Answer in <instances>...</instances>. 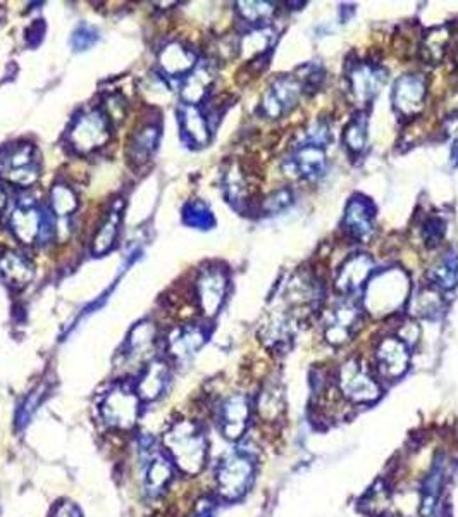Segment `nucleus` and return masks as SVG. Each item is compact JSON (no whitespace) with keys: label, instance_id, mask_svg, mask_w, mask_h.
Masks as SVG:
<instances>
[{"label":"nucleus","instance_id":"72a5a7b5","mask_svg":"<svg viewBox=\"0 0 458 517\" xmlns=\"http://www.w3.org/2000/svg\"><path fill=\"white\" fill-rule=\"evenodd\" d=\"M43 390H36L33 391L32 395L23 402V405L18 409V414H16V426L21 429L28 424V421L32 420L34 411L40 407L42 404V398H43Z\"/></svg>","mask_w":458,"mask_h":517},{"label":"nucleus","instance_id":"f704fd0d","mask_svg":"<svg viewBox=\"0 0 458 517\" xmlns=\"http://www.w3.org/2000/svg\"><path fill=\"white\" fill-rule=\"evenodd\" d=\"M272 11L274 7H271V4H265V2H241L240 4V12L250 23H259L262 19L269 18Z\"/></svg>","mask_w":458,"mask_h":517},{"label":"nucleus","instance_id":"ddd939ff","mask_svg":"<svg viewBox=\"0 0 458 517\" xmlns=\"http://www.w3.org/2000/svg\"><path fill=\"white\" fill-rule=\"evenodd\" d=\"M383 73H379V69L372 67V66H357L352 73H350V90L354 98L365 104L370 98L374 97L381 85H383Z\"/></svg>","mask_w":458,"mask_h":517},{"label":"nucleus","instance_id":"58836bf2","mask_svg":"<svg viewBox=\"0 0 458 517\" xmlns=\"http://www.w3.org/2000/svg\"><path fill=\"white\" fill-rule=\"evenodd\" d=\"M212 514H214V505H212V502L203 500V502H198V505H196L194 514L190 517H212Z\"/></svg>","mask_w":458,"mask_h":517},{"label":"nucleus","instance_id":"e433bc0d","mask_svg":"<svg viewBox=\"0 0 458 517\" xmlns=\"http://www.w3.org/2000/svg\"><path fill=\"white\" fill-rule=\"evenodd\" d=\"M363 143H365V125L360 120H355L347 128V145L354 150H362Z\"/></svg>","mask_w":458,"mask_h":517},{"label":"nucleus","instance_id":"b1692460","mask_svg":"<svg viewBox=\"0 0 458 517\" xmlns=\"http://www.w3.org/2000/svg\"><path fill=\"white\" fill-rule=\"evenodd\" d=\"M347 225H348V231L357 238H363L365 235L370 233V229H372V214L369 211V205L363 200H354L348 205Z\"/></svg>","mask_w":458,"mask_h":517},{"label":"nucleus","instance_id":"5701e85b","mask_svg":"<svg viewBox=\"0 0 458 517\" xmlns=\"http://www.w3.org/2000/svg\"><path fill=\"white\" fill-rule=\"evenodd\" d=\"M324 152L319 145H305L296 152L294 167L305 178H316L324 169Z\"/></svg>","mask_w":458,"mask_h":517},{"label":"nucleus","instance_id":"bb28decb","mask_svg":"<svg viewBox=\"0 0 458 517\" xmlns=\"http://www.w3.org/2000/svg\"><path fill=\"white\" fill-rule=\"evenodd\" d=\"M183 128L190 135V138L202 145L209 138V129H207V121L205 118L198 112L195 105H188L183 111Z\"/></svg>","mask_w":458,"mask_h":517},{"label":"nucleus","instance_id":"4468645a","mask_svg":"<svg viewBox=\"0 0 458 517\" xmlns=\"http://www.w3.org/2000/svg\"><path fill=\"white\" fill-rule=\"evenodd\" d=\"M43 225V216L33 205H21L14 211L11 218V229L14 236L23 243H33L40 238Z\"/></svg>","mask_w":458,"mask_h":517},{"label":"nucleus","instance_id":"c756f323","mask_svg":"<svg viewBox=\"0 0 458 517\" xmlns=\"http://www.w3.org/2000/svg\"><path fill=\"white\" fill-rule=\"evenodd\" d=\"M259 414L263 421H274L279 418L283 411V398L278 388H265L259 400Z\"/></svg>","mask_w":458,"mask_h":517},{"label":"nucleus","instance_id":"6ab92c4d","mask_svg":"<svg viewBox=\"0 0 458 517\" xmlns=\"http://www.w3.org/2000/svg\"><path fill=\"white\" fill-rule=\"evenodd\" d=\"M445 469H447L445 457H438L425 478L424 486H423V514L425 517L434 513V507L439 500L441 488L445 482Z\"/></svg>","mask_w":458,"mask_h":517},{"label":"nucleus","instance_id":"f3484780","mask_svg":"<svg viewBox=\"0 0 458 517\" xmlns=\"http://www.w3.org/2000/svg\"><path fill=\"white\" fill-rule=\"evenodd\" d=\"M424 98V83L417 76H405L398 81L394 89V105L403 114H412L417 111Z\"/></svg>","mask_w":458,"mask_h":517},{"label":"nucleus","instance_id":"a211bd4d","mask_svg":"<svg viewBox=\"0 0 458 517\" xmlns=\"http://www.w3.org/2000/svg\"><path fill=\"white\" fill-rule=\"evenodd\" d=\"M203 342H205V335L200 328H195V326L181 328V329H176L169 336V352L176 359L183 360L194 356Z\"/></svg>","mask_w":458,"mask_h":517},{"label":"nucleus","instance_id":"4c0bfd02","mask_svg":"<svg viewBox=\"0 0 458 517\" xmlns=\"http://www.w3.org/2000/svg\"><path fill=\"white\" fill-rule=\"evenodd\" d=\"M50 517H83V514H81L78 505H74L71 502H61L56 505Z\"/></svg>","mask_w":458,"mask_h":517},{"label":"nucleus","instance_id":"f03ea898","mask_svg":"<svg viewBox=\"0 0 458 517\" xmlns=\"http://www.w3.org/2000/svg\"><path fill=\"white\" fill-rule=\"evenodd\" d=\"M256 462L250 453L243 451L231 452L219 462L216 473L218 493L225 500L241 498L254 483Z\"/></svg>","mask_w":458,"mask_h":517},{"label":"nucleus","instance_id":"2f4dec72","mask_svg":"<svg viewBox=\"0 0 458 517\" xmlns=\"http://www.w3.org/2000/svg\"><path fill=\"white\" fill-rule=\"evenodd\" d=\"M441 309V298L436 291L432 290H423L416 298H414V304H412V311L416 316H421V318H434Z\"/></svg>","mask_w":458,"mask_h":517},{"label":"nucleus","instance_id":"a19ab883","mask_svg":"<svg viewBox=\"0 0 458 517\" xmlns=\"http://www.w3.org/2000/svg\"><path fill=\"white\" fill-rule=\"evenodd\" d=\"M439 517H450V513L448 511H445V507L441 509V513H439Z\"/></svg>","mask_w":458,"mask_h":517},{"label":"nucleus","instance_id":"dca6fc26","mask_svg":"<svg viewBox=\"0 0 458 517\" xmlns=\"http://www.w3.org/2000/svg\"><path fill=\"white\" fill-rule=\"evenodd\" d=\"M0 278L14 289H21L33 278V266L28 258L18 252L0 256Z\"/></svg>","mask_w":458,"mask_h":517},{"label":"nucleus","instance_id":"0eeeda50","mask_svg":"<svg viewBox=\"0 0 458 517\" xmlns=\"http://www.w3.org/2000/svg\"><path fill=\"white\" fill-rule=\"evenodd\" d=\"M374 360H376V369L383 378L398 380L408 369V362H410L408 347L400 338L386 336L376 345Z\"/></svg>","mask_w":458,"mask_h":517},{"label":"nucleus","instance_id":"f8f14e48","mask_svg":"<svg viewBox=\"0 0 458 517\" xmlns=\"http://www.w3.org/2000/svg\"><path fill=\"white\" fill-rule=\"evenodd\" d=\"M167 382H169V366L164 360L150 362L136 383V393L140 400H147V402L157 400L167 387Z\"/></svg>","mask_w":458,"mask_h":517},{"label":"nucleus","instance_id":"7ed1b4c3","mask_svg":"<svg viewBox=\"0 0 458 517\" xmlns=\"http://www.w3.org/2000/svg\"><path fill=\"white\" fill-rule=\"evenodd\" d=\"M98 409L107 426L128 431L136 426L140 414V397L136 390L119 385L105 393Z\"/></svg>","mask_w":458,"mask_h":517},{"label":"nucleus","instance_id":"f257e3e1","mask_svg":"<svg viewBox=\"0 0 458 517\" xmlns=\"http://www.w3.org/2000/svg\"><path fill=\"white\" fill-rule=\"evenodd\" d=\"M164 447L172 464L185 475L195 476L207 462V438L195 421H176L164 433Z\"/></svg>","mask_w":458,"mask_h":517},{"label":"nucleus","instance_id":"412c9836","mask_svg":"<svg viewBox=\"0 0 458 517\" xmlns=\"http://www.w3.org/2000/svg\"><path fill=\"white\" fill-rule=\"evenodd\" d=\"M161 66L167 74H183L195 65V56L181 43H169L161 52Z\"/></svg>","mask_w":458,"mask_h":517},{"label":"nucleus","instance_id":"20e7f679","mask_svg":"<svg viewBox=\"0 0 458 517\" xmlns=\"http://www.w3.org/2000/svg\"><path fill=\"white\" fill-rule=\"evenodd\" d=\"M36 150L30 143L12 145L0 154V176L18 187H30L38 180Z\"/></svg>","mask_w":458,"mask_h":517},{"label":"nucleus","instance_id":"423d86ee","mask_svg":"<svg viewBox=\"0 0 458 517\" xmlns=\"http://www.w3.org/2000/svg\"><path fill=\"white\" fill-rule=\"evenodd\" d=\"M109 138V120L105 114L92 111L81 116L69 133V140L80 152H90L102 147Z\"/></svg>","mask_w":458,"mask_h":517},{"label":"nucleus","instance_id":"9d476101","mask_svg":"<svg viewBox=\"0 0 458 517\" xmlns=\"http://www.w3.org/2000/svg\"><path fill=\"white\" fill-rule=\"evenodd\" d=\"M226 291V278L218 269L205 271L196 282V297L200 302V309L205 316H214L225 298Z\"/></svg>","mask_w":458,"mask_h":517},{"label":"nucleus","instance_id":"39448f33","mask_svg":"<svg viewBox=\"0 0 458 517\" xmlns=\"http://www.w3.org/2000/svg\"><path fill=\"white\" fill-rule=\"evenodd\" d=\"M338 387L345 398L354 404H370L381 395V388L376 378L359 360H348L340 367Z\"/></svg>","mask_w":458,"mask_h":517},{"label":"nucleus","instance_id":"2eb2a0df","mask_svg":"<svg viewBox=\"0 0 458 517\" xmlns=\"http://www.w3.org/2000/svg\"><path fill=\"white\" fill-rule=\"evenodd\" d=\"M174 475V464L165 453H154L147 464L145 471V488L150 497H159Z\"/></svg>","mask_w":458,"mask_h":517},{"label":"nucleus","instance_id":"c85d7f7f","mask_svg":"<svg viewBox=\"0 0 458 517\" xmlns=\"http://www.w3.org/2000/svg\"><path fill=\"white\" fill-rule=\"evenodd\" d=\"M388 500H390V493H388V488L385 486L383 482H378L376 485L372 486L367 495L363 497L362 500V509L369 514H379L386 509L388 505Z\"/></svg>","mask_w":458,"mask_h":517},{"label":"nucleus","instance_id":"473e14b6","mask_svg":"<svg viewBox=\"0 0 458 517\" xmlns=\"http://www.w3.org/2000/svg\"><path fill=\"white\" fill-rule=\"evenodd\" d=\"M432 280L438 282V285H441L443 289H452L455 285L458 278L457 264L450 258H443L438 266L432 267L431 271Z\"/></svg>","mask_w":458,"mask_h":517},{"label":"nucleus","instance_id":"a878e982","mask_svg":"<svg viewBox=\"0 0 458 517\" xmlns=\"http://www.w3.org/2000/svg\"><path fill=\"white\" fill-rule=\"evenodd\" d=\"M159 138V129L156 127L147 125L145 128H140L134 136H133V143H131V150H133V158L134 161H147V158L150 156V152L154 150L156 143Z\"/></svg>","mask_w":458,"mask_h":517},{"label":"nucleus","instance_id":"aec40b11","mask_svg":"<svg viewBox=\"0 0 458 517\" xmlns=\"http://www.w3.org/2000/svg\"><path fill=\"white\" fill-rule=\"evenodd\" d=\"M156 342V328L152 323L138 324L131 331L128 343H126V359L131 364H138L149 357V351H152Z\"/></svg>","mask_w":458,"mask_h":517},{"label":"nucleus","instance_id":"9b49d317","mask_svg":"<svg viewBox=\"0 0 458 517\" xmlns=\"http://www.w3.org/2000/svg\"><path fill=\"white\" fill-rule=\"evenodd\" d=\"M302 94L300 83L294 78H279L274 81V85L269 89V92L263 96V112L269 118H278L288 109H292L298 102Z\"/></svg>","mask_w":458,"mask_h":517},{"label":"nucleus","instance_id":"6e6552de","mask_svg":"<svg viewBox=\"0 0 458 517\" xmlns=\"http://www.w3.org/2000/svg\"><path fill=\"white\" fill-rule=\"evenodd\" d=\"M250 400L243 393L229 395L219 407V428L228 440H240L250 422Z\"/></svg>","mask_w":458,"mask_h":517},{"label":"nucleus","instance_id":"1a4fd4ad","mask_svg":"<svg viewBox=\"0 0 458 517\" xmlns=\"http://www.w3.org/2000/svg\"><path fill=\"white\" fill-rule=\"evenodd\" d=\"M360 311L352 302H341L331 309L324 321V336L331 345L338 347L350 340L352 331L359 323Z\"/></svg>","mask_w":458,"mask_h":517},{"label":"nucleus","instance_id":"ea45409f","mask_svg":"<svg viewBox=\"0 0 458 517\" xmlns=\"http://www.w3.org/2000/svg\"><path fill=\"white\" fill-rule=\"evenodd\" d=\"M7 204V195H5V190L0 187V211L5 207Z\"/></svg>","mask_w":458,"mask_h":517},{"label":"nucleus","instance_id":"c9c22d12","mask_svg":"<svg viewBox=\"0 0 458 517\" xmlns=\"http://www.w3.org/2000/svg\"><path fill=\"white\" fill-rule=\"evenodd\" d=\"M269 45V32L262 30V32H254L250 35H247L243 38V43H241V50L245 56H259L261 52L265 50V47Z\"/></svg>","mask_w":458,"mask_h":517},{"label":"nucleus","instance_id":"cd10ccee","mask_svg":"<svg viewBox=\"0 0 458 517\" xmlns=\"http://www.w3.org/2000/svg\"><path fill=\"white\" fill-rule=\"evenodd\" d=\"M119 220H121L119 212L114 211V212L109 214L107 221L98 229L97 238H95V243H94V251L97 254L107 252L114 245L118 231H119Z\"/></svg>","mask_w":458,"mask_h":517},{"label":"nucleus","instance_id":"4be33fe9","mask_svg":"<svg viewBox=\"0 0 458 517\" xmlns=\"http://www.w3.org/2000/svg\"><path fill=\"white\" fill-rule=\"evenodd\" d=\"M370 269H372L370 258H365V256L350 258L340 273L338 287L345 291L357 290L360 285L365 282Z\"/></svg>","mask_w":458,"mask_h":517},{"label":"nucleus","instance_id":"393cba45","mask_svg":"<svg viewBox=\"0 0 458 517\" xmlns=\"http://www.w3.org/2000/svg\"><path fill=\"white\" fill-rule=\"evenodd\" d=\"M210 81H212V73L203 66L196 67L195 71L187 78L181 96L190 105H195L196 102H200L205 96L207 89L210 87Z\"/></svg>","mask_w":458,"mask_h":517},{"label":"nucleus","instance_id":"7c9ffc66","mask_svg":"<svg viewBox=\"0 0 458 517\" xmlns=\"http://www.w3.org/2000/svg\"><path fill=\"white\" fill-rule=\"evenodd\" d=\"M50 202H52V211L57 216H67L78 207V197L65 185L54 187L50 194Z\"/></svg>","mask_w":458,"mask_h":517}]
</instances>
